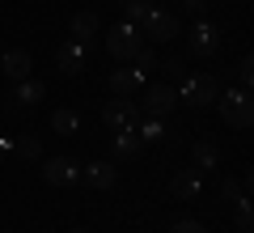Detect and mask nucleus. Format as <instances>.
Masks as SVG:
<instances>
[{
    "mask_svg": "<svg viewBox=\"0 0 254 233\" xmlns=\"http://www.w3.org/2000/svg\"><path fill=\"white\" fill-rule=\"evenodd\" d=\"M216 106H220V119H225L229 127H237V132H246V127L254 123V102L246 89H229V93H216Z\"/></svg>",
    "mask_w": 254,
    "mask_h": 233,
    "instance_id": "nucleus-1",
    "label": "nucleus"
},
{
    "mask_svg": "<svg viewBox=\"0 0 254 233\" xmlns=\"http://www.w3.org/2000/svg\"><path fill=\"white\" fill-rule=\"evenodd\" d=\"M140 47H144V38H140V26H127V21H119V26H110V30H106V51L115 55L119 64H131Z\"/></svg>",
    "mask_w": 254,
    "mask_h": 233,
    "instance_id": "nucleus-2",
    "label": "nucleus"
},
{
    "mask_svg": "<svg viewBox=\"0 0 254 233\" xmlns=\"http://www.w3.org/2000/svg\"><path fill=\"white\" fill-rule=\"evenodd\" d=\"M216 93H220V81H216V77H208V72H195V77H190V72H187V77H182V93H178V98L187 102V106L199 110V106H212Z\"/></svg>",
    "mask_w": 254,
    "mask_h": 233,
    "instance_id": "nucleus-3",
    "label": "nucleus"
},
{
    "mask_svg": "<svg viewBox=\"0 0 254 233\" xmlns=\"http://www.w3.org/2000/svg\"><path fill=\"white\" fill-rule=\"evenodd\" d=\"M140 38H148V43H170V38H178V17L165 9H148L144 21H140Z\"/></svg>",
    "mask_w": 254,
    "mask_h": 233,
    "instance_id": "nucleus-4",
    "label": "nucleus"
},
{
    "mask_svg": "<svg viewBox=\"0 0 254 233\" xmlns=\"http://www.w3.org/2000/svg\"><path fill=\"white\" fill-rule=\"evenodd\" d=\"M140 119H144V115H140V106H136L131 98H110L106 106H102V123H106L110 132H123V127H136Z\"/></svg>",
    "mask_w": 254,
    "mask_h": 233,
    "instance_id": "nucleus-5",
    "label": "nucleus"
},
{
    "mask_svg": "<svg viewBox=\"0 0 254 233\" xmlns=\"http://www.w3.org/2000/svg\"><path fill=\"white\" fill-rule=\"evenodd\" d=\"M178 106V89L174 85H148L144 89V102H140V115L144 119H161Z\"/></svg>",
    "mask_w": 254,
    "mask_h": 233,
    "instance_id": "nucleus-6",
    "label": "nucleus"
},
{
    "mask_svg": "<svg viewBox=\"0 0 254 233\" xmlns=\"http://www.w3.org/2000/svg\"><path fill=\"white\" fill-rule=\"evenodd\" d=\"M55 68H60L64 77H76V72L85 68V43L81 38H68V43L55 47Z\"/></svg>",
    "mask_w": 254,
    "mask_h": 233,
    "instance_id": "nucleus-7",
    "label": "nucleus"
},
{
    "mask_svg": "<svg viewBox=\"0 0 254 233\" xmlns=\"http://www.w3.org/2000/svg\"><path fill=\"white\" fill-rule=\"evenodd\" d=\"M187 47H190V55H216V47H220V30L212 26V21H195V30H190Z\"/></svg>",
    "mask_w": 254,
    "mask_h": 233,
    "instance_id": "nucleus-8",
    "label": "nucleus"
},
{
    "mask_svg": "<svg viewBox=\"0 0 254 233\" xmlns=\"http://www.w3.org/2000/svg\"><path fill=\"white\" fill-rule=\"evenodd\" d=\"M43 178L51 182V187H68V182L81 178V165H76L72 157H51V161L43 165Z\"/></svg>",
    "mask_w": 254,
    "mask_h": 233,
    "instance_id": "nucleus-9",
    "label": "nucleus"
},
{
    "mask_svg": "<svg viewBox=\"0 0 254 233\" xmlns=\"http://www.w3.org/2000/svg\"><path fill=\"white\" fill-rule=\"evenodd\" d=\"M30 68H34V60H30V51H21V47H9V51L0 55V72H4L9 81H26Z\"/></svg>",
    "mask_w": 254,
    "mask_h": 233,
    "instance_id": "nucleus-10",
    "label": "nucleus"
},
{
    "mask_svg": "<svg viewBox=\"0 0 254 233\" xmlns=\"http://www.w3.org/2000/svg\"><path fill=\"white\" fill-rule=\"evenodd\" d=\"M140 85H144V72L140 68H115L110 72V93H115V98H131Z\"/></svg>",
    "mask_w": 254,
    "mask_h": 233,
    "instance_id": "nucleus-11",
    "label": "nucleus"
},
{
    "mask_svg": "<svg viewBox=\"0 0 254 233\" xmlns=\"http://www.w3.org/2000/svg\"><path fill=\"white\" fill-rule=\"evenodd\" d=\"M170 191H174V199H195L203 191V174L190 165V170H178L174 174V182H170Z\"/></svg>",
    "mask_w": 254,
    "mask_h": 233,
    "instance_id": "nucleus-12",
    "label": "nucleus"
},
{
    "mask_svg": "<svg viewBox=\"0 0 254 233\" xmlns=\"http://www.w3.org/2000/svg\"><path fill=\"white\" fill-rule=\"evenodd\" d=\"M68 30H72V38L89 43V38H93V34L102 30V17H98L93 9H81V13H72V26H68Z\"/></svg>",
    "mask_w": 254,
    "mask_h": 233,
    "instance_id": "nucleus-13",
    "label": "nucleus"
},
{
    "mask_svg": "<svg viewBox=\"0 0 254 233\" xmlns=\"http://www.w3.org/2000/svg\"><path fill=\"white\" fill-rule=\"evenodd\" d=\"M81 174H85V178H89V182H93L98 191H110V187L119 182V170H115L110 161H93V165H85Z\"/></svg>",
    "mask_w": 254,
    "mask_h": 233,
    "instance_id": "nucleus-14",
    "label": "nucleus"
},
{
    "mask_svg": "<svg viewBox=\"0 0 254 233\" xmlns=\"http://www.w3.org/2000/svg\"><path fill=\"white\" fill-rule=\"evenodd\" d=\"M43 93H47V85H43V81H34V77H26V81H17V93H13V102H17V106H34V102H43Z\"/></svg>",
    "mask_w": 254,
    "mask_h": 233,
    "instance_id": "nucleus-15",
    "label": "nucleus"
},
{
    "mask_svg": "<svg viewBox=\"0 0 254 233\" xmlns=\"http://www.w3.org/2000/svg\"><path fill=\"white\" fill-rule=\"evenodd\" d=\"M140 144H144V140H140L136 127H123V132H115V153H119V157H136Z\"/></svg>",
    "mask_w": 254,
    "mask_h": 233,
    "instance_id": "nucleus-16",
    "label": "nucleus"
},
{
    "mask_svg": "<svg viewBox=\"0 0 254 233\" xmlns=\"http://www.w3.org/2000/svg\"><path fill=\"white\" fill-rule=\"evenodd\" d=\"M76 127H81V119H76L72 110H55V115H51V132H60V136H72Z\"/></svg>",
    "mask_w": 254,
    "mask_h": 233,
    "instance_id": "nucleus-17",
    "label": "nucleus"
},
{
    "mask_svg": "<svg viewBox=\"0 0 254 233\" xmlns=\"http://www.w3.org/2000/svg\"><path fill=\"white\" fill-rule=\"evenodd\" d=\"M119 9H123V21H127V26H140L144 13H148V4H144V0H119Z\"/></svg>",
    "mask_w": 254,
    "mask_h": 233,
    "instance_id": "nucleus-18",
    "label": "nucleus"
},
{
    "mask_svg": "<svg viewBox=\"0 0 254 233\" xmlns=\"http://www.w3.org/2000/svg\"><path fill=\"white\" fill-rule=\"evenodd\" d=\"M195 165H199V170H212V165H216V144H208V140L195 144Z\"/></svg>",
    "mask_w": 254,
    "mask_h": 233,
    "instance_id": "nucleus-19",
    "label": "nucleus"
},
{
    "mask_svg": "<svg viewBox=\"0 0 254 233\" xmlns=\"http://www.w3.org/2000/svg\"><path fill=\"white\" fill-rule=\"evenodd\" d=\"M237 81H242V89L250 93V85H254V60H250V55L237 60Z\"/></svg>",
    "mask_w": 254,
    "mask_h": 233,
    "instance_id": "nucleus-20",
    "label": "nucleus"
},
{
    "mask_svg": "<svg viewBox=\"0 0 254 233\" xmlns=\"http://www.w3.org/2000/svg\"><path fill=\"white\" fill-rule=\"evenodd\" d=\"M254 216H250V199H237V233H250Z\"/></svg>",
    "mask_w": 254,
    "mask_h": 233,
    "instance_id": "nucleus-21",
    "label": "nucleus"
},
{
    "mask_svg": "<svg viewBox=\"0 0 254 233\" xmlns=\"http://www.w3.org/2000/svg\"><path fill=\"white\" fill-rule=\"evenodd\" d=\"M220 195H225V199H233V204H237V199H246V187H242L237 178H220Z\"/></svg>",
    "mask_w": 254,
    "mask_h": 233,
    "instance_id": "nucleus-22",
    "label": "nucleus"
},
{
    "mask_svg": "<svg viewBox=\"0 0 254 233\" xmlns=\"http://www.w3.org/2000/svg\"><path fill=\"white\" fill-rule=\"evenodd\" d=\"M161 68H165V77H170V81H182V77H187V60H182V55H174V60H165Z\"/></svg>",
    "mask_w": 254,
    "mask_h": 233,
    "instance_id": "nucleus-23",
    "label": "nucleus"
},
{
    "mask_svg": "<svg viewBox=\"0 0 254 233\" xmlns=\"http://www.w3.org/2000/svg\"><path fill=\"white\" fill-rule=\"evenodd\" d=\"M131 64H136L140 72H148V68H157V51H153V47H140V51H136V60H131Z\"/></svg>",
    "mask_w": 254,
    "mask_h": 233,
    "instance_id": "nucleus-24",
    "label": "nucleus"
},
{
    "mask_svg": "<svg viewBox=\"0 0 254 233\" xmlns=\"http://www.w3.org/2000/svg\"><path fill=\"white\" fill-rule=\"evenodd\" d=\"M161 119H148V123H144V132H140V140H161Z\"/></svg>",
    "mask_w": 254,
    "mask_h": 233,
    "instance_id": "nucleus-25",
    "label": "nucleus"
},
{
    "mask_svg": "<svg viewBox=\"0 0 254 233\" xmlns=\"http://www.w3.org/2000/svg\"><path fill=\"white\" fill-rule=\"evenodd\" d=\"M17 149H21V153H26V157H43V144H38V140H34V136H26V140H21V144H17Z\"/></svg>",
    "mask_w": 254,
    "mask_h": 233,
    "instance_id": "nucleus-26",
    "label": "nucleus"
},
{
    "mask_svg": "<svg viewBox=\"0 0 254 233\" xmlns=\"http://www.w3.org/2000/svg\"><path fill=\"white\" fill-rule=\"evenodd\" d=\"M170 233H208V229H203L199 221H178V225H174Z\"/></svg>",
    "mask_w": 254,
    "mask_h": 233,
    "instance_id": "nucleus-27",
    "label": "nucleus"
},
{
    "mask_svg": "<svg viewBox=\"0 0 254 233\" xmlns=\"http://www.w3.org/2000/svg\"><path fill=\"white\" fill-rule=\"evenodd\" d=\"M182 9H187V13H190V17H199V13H203V9H208V0H182Z\"/></svg>",
    "mask_w": 254,
    "mask_h": 233,
    "instance_id": "nucleus-28",
    "label": "nucleus"
},
{
    "mask_svg": "<svg viewBox=\"0 0 254 233\" xmlns=\"http://www.w3.org/2000/svg\"><path fill=\"white\" fill-rule=\"evenodd\" d=\"M9 153H13V140H9V136H0V157H9Z\"/></svg>",
    "mask_w": 254,
    "mask_h": 233,
    "instance_id": "nucleus-29",
    "label": "nucleus"
},
{
    "mask_svg": "<svg viewBox=\"0 0 254 233\" xmlns=\"http://www.w3.org/2000/svg\"><path fill=\"white\" fill-rule=\"evenodd\" d=\"M68 233H85V229H68Z\"/></svg>",
    "mask_w": 254,
    "mask_h": 233,
    "instance_id": "nucleus-30",
    "label": "nucleus"
}]
</instances>
